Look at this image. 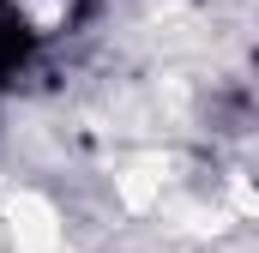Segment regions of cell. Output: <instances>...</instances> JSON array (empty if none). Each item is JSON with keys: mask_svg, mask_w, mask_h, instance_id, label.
<instances>
[{"mask_svg": "<svg viewBox=\"0 0 259 253\" xmlns=\"http://www.w3.org/2000/svg\"><path fill=\"white\" fill-rule=\"evenodd\" d=\"M6 6H12V0H0V12H6Z\"/></svg>", "mask_w": 259, "mask_h": 253, "instance_id": "7a4b0ae2", "label": "cell"}, {"mask_svg": "<svg viewBox=\"0 0 259 253\" xmlns=\"http://www.w3.org/2000/svg\"><path fill=\"white\" fill-rule=\"evenodd\" d=\"M253 66H259V49H253Z\"/></svg>", "mask_w": 259, "mask_h": 253, "instance_id": "3957f363", "label": "cell"}, {"mask_svg": "<svg viewBox=\"0 0 259 253\" xmlns=\"http://www.w3.org/2000/svg\"><path fill=\"white\" fill-rule=\"evenodd\" d=\"M36 66H42V30L6 6L0 12V91H18Z\"/></svg>", "mask_w": 259, "mask_h": 253, "instance_id": "6da1fadb", "label": "cell"}]
</instances>
